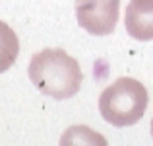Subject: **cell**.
Returning <instances> with one entry per match:
<instances>
[{
    "instance_id": "6da1fadb",
    "label": "cell",
    "mask_w": 153,
    "mask_h": 146,
    "mask_svg": "<svg viewBox=\"0 0 153 146\" xmlns=\"http://www.w3.org/2000/svg\"><path fill=\"white\" fill-rule=\"evenodd\" d=\"M27 74L33 86L52 99L74 97L83 80L78 60L62 49H45L33 55Z\"/></svg>"
},
{
    "instance_id": "52a82bcc",
    "label": "cell",
    "mask_w": 153,
    "mask_h": 146,
    "mask_svg": "<svg viewBox=\"0 0 153 146\" xmlns=\"http://www.w3.org/2000/svg\"><path fill=\"white\" fill-rule=\"evenodd\" d=\"M151 136H153V119H151Z\"/></svg>"
},
{
    "instance_id": "8992f818",
    "label": "cell",
    "mask_w": 153,
    "mask_h": 146,
    "mask_svg": "<svg viewBox=\"0 0 153 146\" xmlns=\"http://www.w3.org/2000/svg\"><path fill=\"white\" fill-rule=\"evenodd\" d=\"M18 55H19L18 35L10 26H6L0 20V74L6 72L10 66H14V62L18 60Z\"/></svg>"
},
{
    "instance_id": "5b68a950",
    "label": "cell",
    "mask_w": 153,
    "mask_h": 146,
    "mask_svg": "<svg viewBox=\"0 0 153 146\" xmlns=\"http://www.w3.org/2000/svg\"><path fill=\"white\" fill-rule=\"evenodd\" d=\"M60 146H108L107 138L87 125H72L60 136Z\"/></svg>"
},
{
    "instance_id": "7a4b0ae2",
    "label": "cell",
    "mask_w": 153,
    "mask_h": 146,
    "mask_svg": "<svg viewBox=\"0 0 153 146\" xmlns=\"http://www.w3.org/2000/svg\"><path fill=\"white\" fill-rule=\"evenodd\" d=\"M149 96L142 82L122 76L99 96V113L112 127H130L143 117Z\"/></svg>"
},
{
    "instance_id": "277c9868",
    "label": "cell",
    "mask_w": 153,
    "mask_h": 146,
    "mask_svg": "<svg viewBox=\"0 0 153 146\" xmlns=\"http://www.w3.org/2000/svg\"><path fill=\"white\" fill-rule=\"evenodd\" d=\"M124 26L130 37L138 41L153 39V0H130L126 6Z\"/></svg>"
},
{
    "instance_id": "3957f363",
    "label": "cell",
    "mask_w": 153,
    "mask_h": 146,
    "mask_svg": "<svg viewBox=\"0 0 153 146\" xmlns=\"http://www.w3.org/2000/svg\"><path fill=\"white\" fill-rule=\"evenodd\" d=\"M120 0H76V18L89 35H111L118 22Z\"/></svg>"
}]
</instances>
